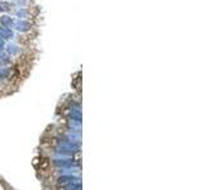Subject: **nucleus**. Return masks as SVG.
<instances>
[{"mask_svg": "<svg viewBox=\"0 0 203 190\" xmlns=\"http://www.w3.org/2000/svg\"><path fill=\"white\" fill-rule=\"evenodd\" d=\"M0 38L1 39H13L14 38V32L10 28H5L0 25Z\"/></svg>", "mask_w": 203, "mask_h": 190, "instance_id": "nucleus-4", "label": "nucleus"}, {"mask_svg": "<svg viewBox=\"0 0 203 190\" xmlns=\"http://www.w3.org/2000/svg\"><path fill=\"white\" fill-rule=\"evenodd\" d=\"M12 6H15L17 9L18 8H25L28 5V0H12Z\"/></svg>", "mask_w": 203, "mask_h": 190, "instance_id": "nucleus-6", "label": "nucleus"}, {"mask_svg": "<svg viewBox=\"0 0 203 190\" xmlns=\"http://www.w3.org/2000/svg\"><path fill=\"white\" fill-rule=\"evenodd\" d=\"M29 14H31V10H29L28 8H18V9L14 10V15H15L17 19H25L27 20Z\"/></svg>", "mask_w": 203, "mask_h": 190, "instance_id": "nucleus-3", "label": "nucleus"}, {"mask_svg": "<svg viewBox=\"0 0 203 190\" xmlns=\"http://www.w3.org/2000/svg\"><path fill=\"white\" fill-rule=\"evenodd\" d=\"M15 31H18L20 33H25V32H29L32 29V24L25 19H15L14 20V27Z\"/></svg>", "mask_w": 203, "mask_h": 190, "instance_id": "nucleus-1", "label": "nucleus"}, {"mask_svg": "<svg viewBox=\"0 0 203 190\" xmlns=\"http://www.w3.org/2000/svg\"><path fill=\"white\" fill-rule=\"evenodd\" d=\"M14 20H15V18H13V16L8 15V14H4L0 16V25L13 29V27H14Z\"/></svg>", "mask_w": 203, "mask_h": 190, "instance_id": "nucleus-2", "label": "nucleus"}, {"mask_svg": "<svg viewBox=\"0 0 203 190\" xmlns=\"http://www.w3.org/2000/svg\"><path fill=\"white\" fill-rule=\"evenodd\" d=\"M4 46H5V43H4V39H1V38H0V51L4 48Z\"/></svg>", "mask_w": 203, "mask_h": 190, "instance_id": "nucleus-8", "label": "nucleus"}, {"mask_svg": "<svg viewBox=\"0 0 203 190\" xmlns=\"http://www.w3.org/2000/svg\"><path fill=\"white\" fill-rule=\"evenodd\" d=\"M12 10V4L8 0L0 1V13H9Z\"/></svg>", "mask_w": 203, "mask_h": 190, "instance_id": "nucleus-5", "label": "nucleus"}, {"mask_svg": "<svg viewBox=\"0 0 203 190\" xmlns=\"http://www.w3.org/2000/svg\"><path fill=\"white\" fill-rule=\"evenodd\" d=\"M6 51H8L9 53L14 54V53H18L19 51H20V48H19L17 44H14V43H9V44L6 46Z\"/></svg>", "mask_w": 203, "mask_h": 190, "instance_id": "nucleus-7", "label": "nucleus"}]
</instances>
